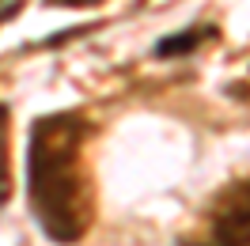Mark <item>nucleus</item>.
I'll use <instances>...</instances> for the list:
<instances>
[{
  "instance_id": "1",
  "label": "nucleus",
  "mask_w": 250,
  "mask_h": 246,
  "mask_svg": "<svg viewBox=\"0 0 250 246\" xmlns=\"http://www.w3.org/2000/svg\"><path fill=\"white\" fill-rule=\"evenodd\" d=\"M95 125L76 114H46L31 125L27 148V201L38 227L53 243H76L95 220V182L87 170L83 144Z\"/></svg>"
},
{
  "instance_id": "2",
  "label": "nucleus",
  "mask_w": 250,
  "mask_h": 246,
  "mask_svg": "<svg viewBox=\"0 0 250 246\" xmlns=\"http://www.w3.org/2000/svg\"><path fill=\"white\" fill-rule=\"evenodd\" d=\"M201 246H250V178L224 185L212 197Z\"/></svg>"
},
{
  "instance_id": "3",
  "label": "nucleus",
  "mask_w": 250,
  "mask_h": 246,
  "mask_svg": "<svg viewBox=\"0 0 250 246\" xmlns=\"http://www.w3.org/2000/svg\"><path fill=\"white\" fill-rule=\"evenodd\" d=\"M212 27H189V31H178L174 38H163L156 46V53L159 57H174V53H189V49H197L205 42V38H212Z\"/></svg>"
},
{
  "instance_id": "4",
  "label": "nucleus",
  "mask_w": 250,
  "mask_h": 246,
  "mask_svg": "<svg viewBox=\"0 0 250 246\" xmlns=\"http://www.w3.org/2000/svg\"><path fill=\"white\" fill-rule=\"evenodd\" d=\"M12 193V174H8V106L0 102V205Z\"/></svg>"
},
{
  "instance_id": "5",
  "label": "nucleus",
  "mask_w": 250,
  "mask_h": 246,
  "mask_svg": "<svg viewBox=\"0 0 250 246\" xmlns=\"http://www.w3.org/2000/svg\"><path fill=\"white\" fill-rule=\"evenodd\" d=\"M87 4H103V0H46V8H87Z\"/></svg>"
}]
</instances>
